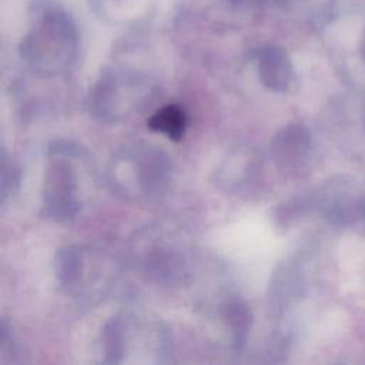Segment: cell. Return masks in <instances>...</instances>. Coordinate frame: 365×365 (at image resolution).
Returning a JSON list of instances; mask_svg holds the SVG:
<instances>
[{
    "label": "cell",
    "mask_w": 365,
    "mask_h": 365,
    "mask_svg": "<svg viewBox=\"0 0 365 365\" xmlns=\"http://www.w3.org/2000/svg\"><path fill=\"white\" fill-rule=\"evenodd\" d=\"M173 173L168 154L158 145L138 141L121 148L108 167V182L133 201H151L167 190Z\"/></svg>",
    "instance_id": "1"
},
{
    "label": "cell",
    "mask_w": 365,
    "mask_h": 365,
    "mask_svg": "<svg viewBox=\"0 0 365 365\" xmlns=\"http://www.w3.org/2000/svg\"><path fill=\"white\" fill-rule=\"evenodd\" d=\"M171 351L165 327L134 315H115L101 332V352L106 364H161Z\"/></svg>",
    "instance_id": "2"
},
{
    "label": "cell",
    "mask_w": 365,
    "mask_h": 365,
    "mask_svg": "<svg viewBox=\"0 0 365 365\" xmlns=\"http://www.w3.org/2000/svg\"><path fill=\"white\" fill-rule=\"evenodd\" d=\"M48 160L41 181V212L53 221H67L80 210L78 175L73 160L81 155L78 147L56 141L48 147Z\"/></svg>",
    "instance_id": "3"
},
{
    "label": "cell",
    "mask_w": 365,
    "mask_h": 365,
    "mask_svg": "<svg viewBox=\"0 0 365 365\" xmlns=\"http://www.w3.org/2000/svg\"><path fill=\"white\" fill-rule=\"evenodd\" d=\"M138 240V267L151 281L168 285L184 281L188 275V254L174 234L155 227Z\"/></svg>",
    "instance_id": "4"
},
{
    "label": "cell",
    "mask_w": 365,
    "mask_h": 365,
    "mask_svg": "<svg viewBox=\"0 0 365 365\" xmlns=\"http://www.w3.org/2000/svg\"><path fill=\"white\" fill-rule=\"evenodd\" d=\"M144 93L143 87L134 80L104 77L90 93V113L100 123H117L145 98Z\"/></svg>",
    "instance_id": "5"
},
{
    "label": "cell",
    "mask_w": 365,
    "mask_h": 365,
    "mask_svg": "<svg viewBox=\"0 0 365 365\" xmlns=\"http://www.w3.org/2000/svg\"><path fill=\"white\" fill-rule=\"evenodd\" d=\"M262 155L251 145L232 148L215 171L217 185L230 194L248 192L262 177Z\"/></svg>",
    "instance_id": "6"
},
{
    "label": "cell",
    "mask_w": 365,
    "mask_h": 365,
    "mask_svg": "<svg viewBox=\"0 0 365 365\" xmlns=\"http://www.w3.org/2000/svg\"><path fill=\"white\" fill-rule=\"evenodd\" d=\"M87 262L88 252L84 247L77 244L61 247L54 257V275L58 288L66 294H80L86 287Z\"/></svg>",
    "instance_id": "7"
},
{
    "label": "cell",
    "mask_w": 365,
    "mask_h": 365,
    "mask_svg": "<svg viewBox=\"0 0 365 365\" xmlns=\"http://www.w3.org/2000/svg\"><path fill=\"white\" fill-rule=\"evenodd\" d=\"M311 135L308 130L297 123L284 125L271 140V158L281 170L294 168L309 151Z\"/></svg>",
    "instance_id": "8"
},
{
    "label": "cell",
    "mask_w": 365,
    "mask_h": 365,
    "mask_svg": "<svg viewBox=\"0 0 365 365\" xmlns=\"http://www.w3.org/2000/svg\"><path fill=\"white\" fill-rule=\"evenodd\" d=\"M220 315L230 332L232 349L241 352L247 345L252 324L250 307L240 298H228L221 304Z\"/></svg>",
    "instance_id": "9"
},
{
    "label": "cell",
    "mask_w": 365,
    "mask_h": 365,
    "mask_svg": "<svg viewBox=\"0 0 365 365\" xmlns=\"http://www.w3.org/2000/svg\"><path fill=\"white\" fill-rule=\"evenodd\" d=\"M259 77L275 93L285 91L292 81V68L287 56L278 48H268L259 57Z\"/></svg>",
    "instance_id": "10"
},
{
    "label": "cell",
    "mask_w": 365,
    "mask_h": 365,
    "mask_svg": "<svg viewBox=\"0 0 365 365\" xmlns=\"http://www.w3.org/2000/svg\"><path fill=\"white\" fill-rule=\"evenodd\" d=\"M150 130L164 134L173 141H180L187 128V114L178 104H167L158 108L147 121Z\"/></svg>",
    "instance_id": "11"
},
{
    "label": "cell",
    "mask_w": 365,
    "mask_h": 365,
    "mask_svg": "<svg viewBox=\"0 0 365 365\" xmlns=\"http://www.w3.org/2000/svg\"><path fill=\"white\" fill-rule=\"evenodd\" d=\"M20 184V168L3 150L1 153V204L11 197Z\"/></svg>",
    "instance_id": "12"
},
{
    "label": "cell",
    "mask_w": 365,
    "mask_h": 365,
    "mask_svg": "<svg viewBox=\"0 0 365 365\" xmlns=\"http://www.w3.org/2000/svg\"><path fill=\"white\" fill-rule=\"evenodd\" d=\"M361 57L365 63V33H364V37H362V41H361Z\"/></svg>",
    "instance_id": "13"
}]
</instances>
